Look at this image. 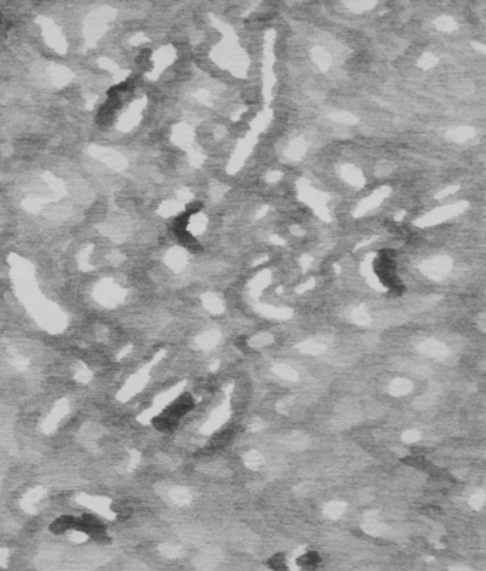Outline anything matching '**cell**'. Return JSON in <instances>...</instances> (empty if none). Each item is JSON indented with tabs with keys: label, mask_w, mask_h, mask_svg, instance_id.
<instances>
[{
	"label": "cell",
	"mask_w": 486,
	"mask_h": 571,
	"mask_svg": "<svg viewBox=\"0 0 486 571\" xmlns=\"http://www.w3.org/2000/svg\"><path fill=\"white\" fill-rule=\"evenodd\" d=\"M271 342H273V338H271L270 335L263 334V335H258L256 338H253L251 342H250V345H251V346H258V348H261V346L270 345Z\"/></svg>",
	"instance_id": "obj_13"
},
{
	"label": "cell",
	"mask_w": 486,
	"mask_h": 571,
	"mask_svg": "<svg viewBox=\"0 0 486 571\" xmlns=\"http://www.w3.org/2000/svg\"><path fill=\"white\" fill-rule=\"evenodd\" d=\"M353 319H355V322H358V324H361V325L370 324V317H368L365 312H362V311H358V312L353 315Z\"/></svg>",
	"instance_id": "obj_17"
},
{
	"label": "cell",
	"mask_w": 486,
	"mask_h": 571,
	"mask_svg": "<svg viewBox=\"0 0 486 571\" xmlns=\"http://www.w3.org/2000/svg\"><path fill=\"white\" fill-rule=\"evenodd\" d=\"M483 503H485V493L483 492H476L472 497H470V506L475 510H480L483 507Z\"/></svg>",
	"instance_id": "obj_14"
},
{
	"label": "cell",
	"mask_w": 486,
	"mask_h": 571,
	"mask_svg": "<svg viewBox=\"0 0 486 571\" xmlns=\"http://www.w3.org/2000/svg\"><path fill=\"white\" fill-rule=\"evenodd\" d=\"M218 341H220V335L217 332H207V334L201 335L197 342H198V346L203 349H211L217 345Z\"/></svg>",
	"instance_id": "obj_11"
},
{
	"label": "cell",
	"mask_w": 486,
	"mask_h": 571,
	"mask_svg": "<svg viewBox=\"0 0 486 571\" xmlns=\"http://www.w3.org/2000/svg\"><path fill=\"white\" fill-rule=\"evenodd\" d=\"M412 390V382L408 379H395L389 385V393L392 396H405Z\"/></svg>",
	"instance_id": "obj_4"
},
{
	"label": "cell",
	"mask_w": 486,
	"mask_h": 571,
	"mask_svg": "<svg viewBox=\"0 0 486 571\" xmlns=\"http://www.w3.org/2000/svg\"><path fill=\"white\" fill-rule=\"evenodd\" d=\"M418 351L426 355V356L435 358V359H445L449 356V348L445 343L435 341V339H428V341L419 343Z\"/></svg>",
	"instance_id": "obj_1"
},
{
	"label": "cell",
	"mask_w": 486,
	"mask_h": 571,
	"mask_svg": "<svg viewBox=\"0 0 486 571\" xmlns=\"http://www.w3.org/2000/svg\"><path fill=\"white\" fill-rule=\"evenodd\" d=\"M298 349L302 353H308V355H321L327 351V346L324 343L315 342V341H307V342L300 343Z\"/></svg>",
	"instance_id": "obj_9"
},
{
	"label": "cell",
	"mask_w": 486,
	"mask_h": 571,
	"mask_svg": "<svg viewBox=\"0 0 486 571\" xmlns=\"http://www.w3.org/2000/svg\"><path fill=\"white\" fill-rule=\"evenodd\" d=\"M273 370H274V373L277 376L287 379V380H297V378H298L297 372L292 369V368H290V366H287V365H277Z\"/></svg>",
	"instance_id": "obj_12"
},
{
	"label": "cell",
	"mask_w": 486,
	"mask_h": 571,
	"mask_svg": "<svg viewBox=\"0 0 486 571\" xmlns=\"http://www.w3.org/2000/svg\"><path fill=\"white\" fill-rule=\"evenodd\" d=\"M345 510H346V504L345 503H342V501H331V503H328L327 506H325L324 514L328 518L335 520V518H339L344 514Z\"/></svg>",
	"instance_id": "obj_8"
},
{
	"label": "cell",
	"mask_w": 486,
	"mask_h": 571,
	"mask_svg": "<svg viewBox=\"0 0 486 571\" xmlns=\"http://www.w3.org/2000/svg\"><path fill=\"white\" fill-rule=\"evenodd\" d=\"M362 528L365 533L371 534V536H381L385 533V524H382L381 521H378L375 517H368L363 521Z\"/></svg>",
	"instance_id": "obj_7"
},
{
	"label": "cell",
	"mask_w": 486,
	"mask_h": 571,
	"mask_svg": "<svg viewBox=\"0 0 486 571\" xmlns=\"http://www.w3.org/2000/svg\"><path fill=\"white\" fill-rule=\"evenodd\" d=\"M173 497H174V500H176L177 503H180V504H186V503H188L190 499H191L190 493L187 492V490H181V489H180V490H174Z\"/></svg>",
	"instance_id": "obj_15"
},
{
	"label": "cell",
	"mask_w": 486,
	"mask_h": 571,
	"mask_svg": "<svg viewBox=\"0 0 486 571\" xmlns=\"http://www.w3.org/2000/svg\"><path fill=\"white\" fill-rule=\"evenodd\" d=\"M193 404H194L193 397L190 395H184L181 396L180 399H177L176 402L171 404L167 410H166V413L170 414V416H173V417H176V419H178L180 416L186 414V413L193 407Z\"/></svg>",
	"instance_id": "obj_2"
},
{
	"label": "cell",
	"mask_w": 486,
	"mask_h": 571,
	"mask_svg": "<svg viewBox=\"0 0 486 571\" xmlns=\"http://www.w3.org/2000/svg\"><path fill=\"white\" fill-rule=\"evenodd\" d=\"M284 443H285V446H288L292 450H302V449H305L308 446L309 440L302 433H292V435H288L284 439Z\"/></svg>",
	"instance_id": "obj_5"
},
{
	"label": "cell",
	"mask_w": 486,
	"mask_h": 571,
	"mask_svg": "<svg viewBox=\"0 0 486 571\" xmlns=\"http://www.w3.org/2000/svg\"><path fill=\"white\" fill-rule=\"evenodd\" d=\"M74 521H76V517H73V516H62L52 523L50 530L54 534H63L71 528H74Z\"/></svg>",
	"instance_id": "obj_3"
},
{
	"label": "cell",
	"mask_w": 486,
	"mask_h": 571,
	"mask_svg": "<svg viewBox=\"0 0 486 571\" xmlns=\"http://www.w3.org/2000/svg\"><path fill=\"white\" fill-rule=\"evenodd\" d=\"M177 423V419L176 417H173V416H170V414H167V413H163V414H160V416H157V417H154L153 419V424H154V427L157 429V431L160 432H170L174 429V426H176Z\"/></svg>",
	"instance_id": "obj_6"
},
{
	"label": "cell",
	"mask_w": 486,
	"mask_h": 571,
	"mask_svg": "<svg viewBox=\"0 0 486 571\" xmlns=\"http://www.w3.org/2000/svg\"><path fill=\"white\" fill-rule=\"evenodd\" d=\"M419 439H421V435H419V432L416 431H408L402 436V440L407 442V443H415Z\"/></svg>",
	"instance_id": "obj_16"
},
{
	"label": "cell",
	"mask_w": 486,
	"mask_h": 571,
	"mask_svg": "<svg viewBox=\"0 0 486 571\" xmlns=\"http://www.w3.org/2000/svg\"><path fill=\"white\" fill-rule=\"evenodd\" d=\"M244 463H246L248 469L257 470V469H260L261 466L264 465V457L261 456V453H258L257 450H251V452H248L247 455L244 456Z\"/></svg>",
	"instance_id": "obj_10"
}]
</instances>
